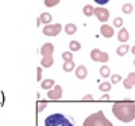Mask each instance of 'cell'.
I'll return each instance as SVG.
<instances>
[{
    "label": "cell",
    "mask_w": 135,
    "mask_h": 126,
    "mask_svg": "<svg viewBox=\"0 0 135 126\" xmlns=\"http://www.w3.org/2000/svg\"><path fill=\"white\" fill-rule=\"evenodd\" d=\"M114 116L122 122H131L135 119V103L130 101H119L112 106Z\"/></svg>",
    "instance_id": "cell-1"
},
{
    "label": "cell",
    "mask_w": 135,
    "mask_h": 126,
    "mask_svg": "<svg viewBox=\"0 0 135 126\" xmlns=\"http://www.w3.org/2000/svg\"><path fill=\"white\" fill-rule=\"evenodd\" d=\"M42 126H77L76 121L62 113H54L45 118Z\"/></svg>",
    "instance_id": "cell-2"
},
{
    "label": "cell",
    "mask_w": 135,
    "mask_h": 126,
    "mask_svg": "<svg viewBox=\"0 0 135 126\" xmlns=\"http://www.w3.org/2000/svg\"><path fill=\"white\" fill-rule=\"evenodd\" d=\"M83 126H114V125L109 122V119L104 116V113L100 110V111L92 114V116H89L84 121Z\"/></svg>",
    "instance_id": "cell-3"
},
{
    "label": "cell",
    "mask_w": 135,
    "mask_h": 126,
    "mask_svg": "<svg viewBox=\"0 0 135 126\" xmlns=\"http://www.w3.org/2000/svg\"><path fill=\"white\" fill-rule=\"evenodd\" d=\"M62 26L60 23H50V24H46L43 27V34L46 36H57L61 32Z\"/></svg>",
    "instance_id": "cell-4"
},
{
    "label": "cell",
    "mask_w": 135,
    "mask_h": 126,
    "mask_svg": "<svg viewBox=\"0 0 135 126\" xmlns=\"http://www.w3.org/2000/svg\"><path fill=\"white\" fill-rule=\"evenodd\" d=\"M91 59L93 62H100V63H107L108 59H109V55L107 52H103V51H100L97 48L92 50L91 51Z\"/></svg>",
    "instance_id": "cell-5"
},
{
    "label": "cell",
    "mask_w": 135,
    "mask_h": 126,
    "mask_svg": "<svg viewBox=\"0 0 135 126\" xmlns=\"http://www.w3.org/2000/svg\"><path fill=\"white\" fill-rule=\"evenodd\" d=\"M95 15H96L99 21L107 23L108 19H109V11L104 7H97V8H95Z\"/></svg>",
    "instance_id": "cell-6"
},
{
    "label": "cell",
    "mask_w": 135,
    "mask_h": 126,
    "mask_svg": "<svg viewBox=\"0 0 135 126\" xmlns=\"http://www.w3.org/2000/svg\"><path fill=\"white\" fill-rule=\"evenodd\" d=\"M47 98H50V99H61L62 98V87L55 85L51 90L47 91Z\"/></svg>",
    "instance_id": "cell-7"
},
{
    "label": "cell",
    "mask_w": 135,
    "mask_h": 126,
    "mask_svg": "<svg viewBox=\"0 0 135 126\" xmlns=\"http://www.w3.org/2000/svg\"><path fill=\"white\" fill-rule=\"evenodd\" d=\"M100 34H101V36H104V38H112L114 36V27H111L108 24H103L100 27Z\"/></svg>",
    "instance_id": "cell-8"
},
{
    "label": "cell",
    "mask_w": 135,
    "mask_h": 126,
    "mask_svg": "<svg viewBox=\"0 0 135 126\" xmlns=\"http://www.w3.org/2000/svg\"><path fill=\"white\" fill-rule=\"evenodd\" d=\"M123 86H124V89L130 90L132 89V86H135V73H130L128 76L123 81Z\"/></svg>",
    "instance_id": "cell-9"
},
{
    "label": "cell",
    "mask_w": 135,
    "mask_h": 126,
    "mask_svg": "<svg viewBox=\"0 0 135 126\" xmlns=\"http://www.w3.org/2000/svg\"><path fill=\"white\" fill-rule=\"evenodd\" d=\"M130 39V32L127 31V28H120L119 34H118V40L120 43H126Z\"/></svg>",
    "instance_id": "cell-10"
},
{
    "label": "cell",
    "mask_w": 135,
    "mask_h": 126,
    "mask_svg": "<svg viewBox=\"0 0 135 126\" xmlns=\"http://www.w3.org/2000/svg\"><path fill=\"white\" fill-rule=\"evenodd\" d=\"M53 52H54V46L51 43H45L41 47L42 56H45V55H53Z\"/></svg>",
    "instance_id": "cell-11"
},
{
    "label": "cell",
    "mask_w": 135,
    "mask_h": 126,
    "mask_svg": "<svg viewBox=\"0 0 135 126\" xmlns=\"http://www.w3.org/2000/svg\"><path fill=\"white\" fill-rule=\"evenodd\" d=\"M51 20H53V18L49 12H42L41 16L38 18V26L41 24V23H43V24H50Z\"/></svg>",
    "instance_id": "cell-12"
},
{
    "label": "cell",
    "mask_w": 135,
    "mask_h": 126,
    "mask_svg": "<svg viewBox=\"0 0 135 126\" xmlns=\"http://www.w3.org/2000/svg\"><path fill=\"white\" fill-rule=\"evenodd\" d=\"M86 75H88V70H86V67H85L84 64H83V66H78V67L76 68V76H77L78 79H85Z\"/></svg>",
    "instance_id": "cell-13"
},
{
    "label": "cell",
    "mask_w": 135,
    "mask_h": 126,
    "mask_svg": "<svg viewBox=\"0 0 135 126\" xmlns=\"http://www.w3.org/2000/svg\"><path fill=\"white\" fill-rule=\"evenodd\" d=\"M53 63H54L53 55H45V56H42V59H41V66H43V67H51Z\"/></svg>",
    "instance_id": "cell-14"
},
{
    "label": "cell",
    "mask_w": 135,
    "mask_h": 126,
    "mask_svg": "<svg viewBox=\"0 0 135 126\" xmlns=\"http://www.w3.org/2000/svg\"><path fill=\"white\" fill-rule=\"evenodd\" d=\"M64 30L66 32V35H73V34L77 32V26L74 24V23H68Z\"/></svg>",
    "instance_id": "cell-15"
},
{
    "label": "cell",
    "mask_w": 135,
    "mask_h": 126,
    "mask_svg": "<svg viewBox=\"0 0 135 126\" xmlns=\"http://www.w3.org/2000/svg\"><path fill=\"white\" fill-rule=\"evenodd\" d=\"M128 50H130L128 44H120L119 47L116 48V54H118L119 56H124V55H127Z\"/></svg>",
    "instance_id": "cell-16"
},
{
    "label": "cell",
    "mask_w": 135,
    "mask_h": 126,
    "mask_svg": "<svg viewBox=\"0 0 135 126\" xmlns=\"http://www.w3.org/2000/svg\"><path fill=\"white\" fill-rule=\"evenodd\" d=\"M54 86H55V83H54L53 79H45V81H42V83H41V87L45 89V90H50Z\"/></svg>",
    "instance_id": "cell-17"
},
{
    "label": "cell",
    "mask_w": 135,
    "mask_h": 126,
    "mask_svg": "<svg viewBox=\"0 0 135 126\" xmlns=\"http://www.w3.org/2000/svg\"><path fill=\"white\" fill-rule=\"evenodd\" d=\"M83 12H84L85 16H92V15H95V7L91 6V4H86L83 8Z\"/></svg>",
    "instance_id": "cell-18"
},
{
    "label": "cell",
    "mask_w": 135,
    "mask_h": 126,
    "mask_svg": "<svg viewBox=\"0 0 135 126\" xmlns=\"http://www.w3.org/2000/svg\"><path fill=\"white\" fill-rule=\"evenodd\" d=\"M74 62L73 61H69V62H65L64 63V66H62V70L65 71V73H70V71H73V68H74Z\"/></svg>",
    "instance_id": "cell-19"
},
{
    "label": "cell",
    "mask_w": 135,
    "mask_h": 126,
    "mask_svg": "<svg viewBox=\"0 0 135 126\" xmlns=\"http://www.w3.org/2000/svg\"><path fill=\"white\" fill-rule=\"evenodd\" d=\"M69 50H70L72 52H76V51H80V50H81V44L78 43L77 40H72V42L69 43Z\"/></svg>",
    "instance_id": "cell-20"
},
{
    "label": "cell",
    "mask_w": 135,
    "mask_h": 126,
    "mask_svg": "<svg viewBox=\"0 0 135 126\" xmlns=\"http://www.w3.org/2000/svg\"><path fill=\"white\" fill-rule=\"evenodd\" d=\"M111 75V70H109V67L108 66H101L100 67V76H103V78H107Z\"/></svg>",
    "instance_id": "cell-21"
},
{
    "label": "cell",
    "mask_w": 135,
    "mask_h": 126,
    "mask_svg": "<svg viewBox=\"0 0 135 126\" xmlns=\"http://www.w3.org/2000/svg\"><path fill=\"white\" fill-rule=\"evenodd\" d=\"M132 9H134L132 4L127 3V4H123V7H122V12H123V14H126V15H128V14L132 12Z\"/></svg>",
    "instance_id": "cell-22"
},
{
    "label": "cell",
    "mask_w": 135,
    "mask_h": 126,
    "mask_svg": "<svg viewBox=\"0 0 135 126\" xmlns=\"http://www.w3.org/2000/svg\"><path fill=\"white\" fill-rule=\"evenodd\" d=\"M62 59H64L65 62L73 61V54H72V51H65V52H62Z\"/></svg>",
    "instance_id": "cell-23"
},
{
    "label": "cell",
    "mask_w": 135,
    "mask_h": 126,
    "mask_svg": "<svg viewBox=\"0 0 135 126\" xmlns=\"http://www.w3.org/2000/svg\"><path fill=\"white\" fill-rule=\"evenodd\" d=\"M61 0H45V6L46 7H55Z\"/></svg>",
    "instance_id": "cell-24"
},
{
    "label": "cell",
    "mask_w": 135,
    "mask_h": 126,
    "mask_svg": "<svg viewBox=\"0 0 135 126\" xmlns=\"http://www.w3.org/2000/svg\"><path fill=\"white\" fill-rule=\"evenodd\" d=\"M120 81H122V75H119V74H114L111 76V83H114V85L119 83Z\"/></svg>",
    "instance_id": "cell-25"
},
{
    "label": "cell",
    "mask_w": 135,
    "mask_h": 126,
    "mask_svg": "<svg viewBox=\"0 0 135 126\" xmlns=\"http://www.w3.org/2000/svg\"><path fill=\"white\" fill-rule=\"evenodd\" d=\"M122 26H123V19H122V18H115V19H114V27L122 28Z\"/></svg>",
    "instance_id": "cell-26"
},
{
    "label": "cell",
    "mask_w": 135,
    "mask_h": 126,
    "mask_svg": "<svg viewBox=\"0 0 135 126\" xmlns=\"http://www.w3.org/2000/svg\"><path fill=\"white\" fill-rule=\"evenodd\" d=\"M101 91H109L111 90V83H108V82H104V83H101L100 85V87H99Z\"/></svg>",
    "instance_id": "cell-27"
},
{
    "label": "cell",
    "mask_w": 135,
    "mask_h": 126,
    "mask_svg": "<svg viewBox=\"0 0 135 126\" xmlns=\"http://www.w3.org/2000/svg\"><path fill=\"white\" fill-rule=\"evenodd\" d=\"M46 102H45V101H42V102H39V103H38V111H42L45 107H46Z\"/></svg>",
    "instance_id": "cell-28"
},
{
    "label": "cell",
    "mask_w": 135,
    "mask_h": 126,
    "mask_svg": "<svg viewBox=\"0 0 135 126\" xmlns=\"http://www.w3.org/2000/svg\"><path fill=\"white\" fill-rule=\"evenodd\" d=\"M37 75H38V76H37V81L41 82V78H42V68H41V66L37 68Z\"/></svg>",
    "instance_id": "cell-29"
},
{
    "label": "cell",
    "mask_w": 135,
    "mask_h": 126,
    "mask_svg": "<svg viewBox=\"0 0 135 126\" xmlns=\"http://www.w3.org/2000/svg\"><path fill=\"white\" fill-rule=\"evenodd\" d=\"M109 2H111V0H95V3H97L100 7L104 6V4H107V3H109Z\"/></svg>",
    "instance_id": "cell-30"
},
{
    "label": "cell",
    "mask_w": 135,
    "mask_h": 126,
    "mask_svg": "<svg viewBox=\"0 0 135 126\" xmlns=\"http://www.w3.org/2000/svg\"><path fill=\"white\" fill-rule=\"evenodd\" d=\"M93 98H92V95L91 94H88V95H85L84 98H83V101H92Z\"/></svg>",
    "instance_id": "cell-31"
},
{
    "label": "cell",
    "mask_w": 135,
    "mask_h": 126,
    "mask_svg": "<svg viewBox=\"0 0 135 126\" xmlns=\"http://www.w3.org/2000/svg\"><path fill=\"white\" fill-rule=\"evenodd\" d=\"M101 99H103V101H108V99H109V95H108V94H104L103 97H101Z\"/></svg>",
    "instance_id": "cell-32"
},
{
    "label": "cell",
    "mask_w": 135,
    "mask_h": 126,
    "mask_svg": "<svg viewBox=\"0 0 135 126\" xmlns=\"http://www.w3.org/2000/svg\"><path fill=\"white\" fill-rule=\"evenodd\" d=\"M131 52H132V54H134V55H135V46H134V47H132V48H131Z\"/></svg>",
    "instance_id": "cell-33"
},
{
    "label": "cell",
    "mask_w": 135,
    "mask_h": 126,
    "mask_svg": "<svg viewBox=\"0 0 135 126\" xmlns=\"http://www.w3.org/2000/svg\"><path fill=\"white\" fill-rule=\"evenodd\" d=\"M134 67H135V61H134Z\"/></svg>",
    "instance_id": "cell-34"
}]
</instances>
